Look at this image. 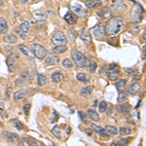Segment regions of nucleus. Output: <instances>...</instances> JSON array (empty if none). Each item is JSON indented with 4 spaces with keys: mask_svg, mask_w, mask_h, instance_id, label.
<instances>
[{
    "mask_svg": "<svg viewBox=\"0 0 146 146\" xmlns=\"http://www.w3.org/2000/svg\"><path fill=\"white\" fill-rule=\"evenodd\" d=\"M124 20L122 17H113L108 20L105 27V32L108 35H116L118 34L123 27Z\"/></svg>",
    "mask_w": 146,
    "mask_h": 146,
    "instance_id": "nucleus-1",
    "label": "nucleus"
},
{
    "mask_svg": "<svg viewBox=\"0 0 146 146\" xmlns=\"http://www.w3.org/2000/svg\"><path fill=\"white\" fill-rule=\"evenodd\" d=\"M71 56L78 67H84L86 65V56L81 52L77 50H73L71 52Z\"/></svg>",
    "mask_w": 146,
    "mask_h": 146,
    "instance_id": "nucleus-2",
    "label": "nucleus"
},
{
    "mask_svg": "<svg viewBox=\"0 0 146 146\" xmlns=\"http://www.w3.org/2000/svg\"><path fill=\"white\" fill-rule=\"evenodd\" d=\"M52 42L55 46H64L67 43V38L62 31H56L52 37Z\"/></svg>",
    "mask_w": 146,
    "mask_h": 146,
    "instance_id": "nucleus-3",
    "label": "nucleus"
},
{
    "mask_svg": "<svg viewBox=\"0 0 146 146\" xmlns=\"http://www.w3.org/2000/svg\"><path fill=\"white\" fill-rule=\"evenodd\" d=\"M70 7H71V10L73 11V13H75L80 18H85L87 16V14H88L87 9L84 8L78 2H73V3H71Z\"/></svg>",
    "mask_w": 146,
    "mask_h": 146,
    "instance_id": "nucleus-4",
    "label": "nucleus"
},
{
    "mask_svg": "<svg viewBox=\"0 0 146 146\" xmlns=\"http://www.w3.org/2000/svg\"><path fill=\"white\" fill-rule=\"evenodd\" d=\"M106 75L109 80L116 81L119 77V65H117L116 63H113L110 65L106 71Z\"/></svg>",
    "mask_w": 146,
    "mask_h": 146,
    "instance_id": "nucleus-5",
    "label": "nucleus"
},
{
    "mask_svg": "<svg viewBox=\"0 0 146 146\" xmlns=\"http://www.w3.org/2000/svg\"><path fill=\"white\" fill-rule=\"evenodd\" d=\"M32 51L34 53V56L39 60H43L47 56V50L39 44H32Z\"/></svg>",
    "mask_w": 146,
    "mask_h": 146,
    "instance_id": "nucleus-6",
    "label": "nucleus"
},
{
    "mask_svg": "<svg viewBox=\"0 0 146 146\" xmlns=\"http://www.w3.org/2000/svg\"><path fill=\"white\" fill-rule=\"evenodd\" d=\"M18 58H19V56L15 53L11 54V55L7 58V65H8L9 71L10 72H14L16 70V68H17Z\"/></svg>",
    "mask_w": 146,
    "mask_h": 146,
    "instance_id": "nucleus-7",
    "label": "nucleus"
},
{
    "mask_svg": "<svg viewBox=\"0 0 146 146\" xmlns=\"http://www.w3.org/2000/svg\"><path fill=\"white\" fill-rule=\"evenodd\" d=\"M142 15H143V9L140 4L135 3V7L133 8V17L135 23H140L142 21Z\"/></svg>",
    "mask_w": 146,
    "mask_h": 146,
    "instance_id": "nucleus-8",
    "label": "nucleus"
},
{
    "mask_svg": "<svg viewBox=\"0 0 146 146\" xmlns=\"http://www.w3.org/2000/svg\"><path fill=\"white\" fill-rule=\"evenodd\" d=\"M105 27L103 25H98L93 29V34L96 39H102L105 36Z\"/></svg>",
    "mask_w": 146,
    "mask_h": 146,
    "instance_id": "nucleus-9",
    "label": "nucleus"
},
{
    "mask_svg": "<svg viewBox=\"0 0 146 146\" xmlns=\"http://www.w3.org/2000/svg\"><path fill=\"white\" fill-rule=\"evenodd\" d=\"M112 9L117 12H124L127 9L123 0H115L112 3Z\"/></svg>",
    "mask_w": 146,
    "mask_h": 146,
    "instance_id": "nucleus-10",
    "label": "nucleus"
},
{
    "mask_svg": "<svg viewBox=\"0 0 146 146\" xmlns=\"http://www.w3.org/2000/svg\"><path fill=\"white\" fill-rule=\"evenodd\" d=\"M18 49H19V51L22 52L23 55H25L27 56H28L29 58H33L34 56H34L33 51L30 50V49L28 48V47H27V46H25V45H20V46H18Z\"/></svg>",
    "mask_w": 146,
    "mask_h": 146,
    "instance_id": "nucleus-11",
    "label": "nucleus"
},
{
    "mask_svg": "<svg viewBox=\"0 0 146 146\" xmlns=\"http://www.w3.org/2000/svg\"><path fill=\"white\" fill-rule=\"evenodd\" d=\"M92 129H93L94 131H96V133H98L100 136H102V137L107 138L108 136H109V135H108V133H106V131H105L104 129L101 128V127H100V126H96V125L93 124V125H92Z\"/></svg>",
    "mask_w": 146,
    "mask_h": 146,
    "instance_id": "nucleus-12",
    "label": "nucleus"
},
{
    "mask_svg": "<svg viewBox=\"0 0 146 146\" xmlns=\"http://www.w3.org/2000/svg\"><path fill=\"white\" fill-rule=\"evenodd\" d=\"M27 95H28V91H27V90H21V91H18L17 93L14 94V100H15V101L22 100H23V98H25Z\"/></svg>",
    "mask_w": 146,
    "mask_h": 146,
    "instance_id": "nucleus-13",
    "label": "nucleus"
},
{
    "mask_svg": "<svg viewBox=\"0 0 146 146\" xmlns=\"http://www.w3.org/2000/svg\"><path fill=\"white\" fill-rule=\"evenodd\" d=\"M64 20L66 21V23H69V25H75V23H77V20H78V18H77V16L75 15V14L67 13L66 15L64 16Z\"/></svg>",
    "mask_w": 146,
    "mask_h": 146,
    "instance_id": "nucleus-14",
    "label": "nucleus"
},
{
    "mask_svg": "<svg viewBox=\"0 0 146 146\" xmlns=\"http://www.w3.org/2000/svg\"><path fill=\"white\" fill-rule=\"evenodd\" d=\"M81 39H82V41H83L85 44H87V45H88V44H91L92 37H91L90 32H89L88 29H84L83 31H82V33H81Z\"/></svg>",
    "mask_w": 146,
    "mask_h": 146,
    "instance_id": "nucleus-15",
    "label": "nucleus"
},
{
    "mask_svg": "<svg viewBox=\"0 0 146 146\" xmlns=\"http://www.w3.org/2000/svg\"><path fill=\"white\" fill-rule=\"evenodd\" d=\"M140 90V84L138 82L135 81L133 83H131V85L129 86V94L131 95H136V94L139 92Z\"/></svg>",
    "mask_w": 146,
    "mask_h": 146,
    "instance_id": "nucleus-16",
    "label": "nucleus"
},
{
    "mask_svg": "<svg viewBox=\"0 0 146 146\" xmlns=\"http://www.w3.org/2000/svg\"><path fill=\"white\" fill-rule=\"evenodd\" d=\"M46 63L48 65H55V64H58L60 60L55 55H49V56H46Z\"/></svg>",
    "mask_w": 146,
    "mask_h": 146,
    "instance_id": "nucleus-17",
    "label": "nucleus"
},
{
    "mask_svg": "<svg viewBox=\"0 0 146 146\" xmlns=\"http://www.w3.org/2000/svg\"><path fill=\"white\" fill-rule=\"evenodd\" d=\"M116 109L120 114H127V113H129V110H131V105H129V103H124V104H122V105H118V106L116 107Z\"/></svg>",
    "mask_w": 146,
    "mask_h": 146,
    "instance_id": "nucleus-18",
    "label": "nucleus"
},
{
    "mask_svg": "<svg viewBox=\"0 0 146 146\" xmlns=\"http://www.w3.org/2000/svg\"><path fill=\"white\" fill-rule=\"evenodd\" d=\"M51 78H52V81L53 82H55V83H58V82H62V80L64 79V76H63V74L62 72L56 71L51 75Z\"/></svg>",
    "mask_w": 146,
    "mask_h": 146,
    "instance_id": "nucleus-19",
    "label": "nucleus"
},
{
    "mask_svg": "<svg viewBox=\"0 0 146 146\" xmlns=\"http://www.w3.org/2000/svg\"><path fill=\"white\" fill-rule=\"evenodd\" d=\"M8 29H9V27H8L7 21L3 18H0V33L5 34V33H7Z\"/></svg>",
    "mask_w": 146,
    "mask_h": 146,
    "instance_id": "nucleus-20",
    "label": "nucleus"
},
{
    "mask_svg": "<svg viewBox=\"0 0 146 146\" xmlns=\"http://www.w3.org/2000/svg\"><path fill=\"white\" fill-rule=\"evenodd\" d=\"M87 116L93 120V121H96V122L100 120V115H98V112L94 109H88V111H87Z\"/></svg>",
    "mask_w": 146,
    "mask_h": 146,
    "instance_id": "nucleus-21",
    "label": "nucleus"
},
{
    "mask_svg": "<svg viewBox=\"0 0 146 146\" xmlns=\"http://www.w3.org/2000/svg\"><path fill=\"white\" fill-rule=\"evenodd\" d=\"M86 5H87V7H89V8L95 9L101 5V2L100 0H87Z\"/></svg>",
    "mask_w": 146,
    "mask_h": 146,
    "instance_id": "nucleus-22",
    "label": "nucleus"
},
{
    "mask_svg": "<svg viewBox=\"0 0 146 146\" xmlns=\"http://www.w3.org/2000/svg\"><path fill=\"white\" fill-rule=\"evenodd\" d=\"M28 79H29L28 75L23 74L22 76H21V78L17 79V81H16V85H17V86H23V85L27 84V82L28 81Z\"/></svg>",
    "mask_w": 146,
    "mask_h": 146,
    "instance_id": "nucleus-23",
    "label": "nucleus"
},
{
    "mask_svg": "<svg viewBox=\"0 0 146 146\" xmlns=\"http://www.w3.org/2000/svg\"><path fill=\"white\" fill-rule=\"evenodd\" d=\"M33 17L36 19L37 21H45L47 19V14L44 13V12L35 11L33 13Z\"/></svg>",
    "mask_w": 146,
    "mask_h": 146,
    "instance_id": "nucleus-24",
    "label": "nucleus"
},
{
    "mask_svg": "<svg viewBox=\"0 0 146 146\" xmlns=\"http://www.w3.org/2000/svg\"><path fill=\"white\" fill-rule=\"evenodd\" d=\"M104 129L106 131V133L109 135H116L117 133H118V129L115 128L114 126H110V125H108V126L105 127Z\"/></svg>",
    "mask_w": 146,
    "mask_h": 146,
    "instance_id": "nucleus-25",
    "label": "nucleus"
},
{
    "mask_svg": "<svg viewBox=\"0 0 146 146\" xmlns=\"http://www.w3.org/2000/svg\"><path fill=\"white\" fill-rule=\"evenodd\" d=\"M4 41L7 42V43L13 44V43H16V42L18 41V37L15 36L14 34H8L4 37Z\"/></svg>",
    "mask_w": 146,
    "mask_h": 146,
    "instance_id": "nucleus-26",
    "label": "nucleus"
},
{
    "mask_svg": "<svg viewBox=\"0 0 146 146\" xmlns=\"http://www.w3.org/2000/svg\"><path fill=\"white\" fill-rule=\"evenodd\" d=\"M126 83H127V81H126L125 79H123V80H120V81H118L116 84H115V86H116V88H117V90H118L119 93H120V92L125 91V87H126Z\"/></svg>",
    "mask_w": 146,
    "mask_h": 146,
    "instance_id": "nucleus-27",
    "label": "nucleus"
},
{
    "mask_svg": "<svg viewBox=\"0 0 146 146\" xmlns=\"http://www.w3.org/2000/svg\"><path fill=\"white\" fill-rule=\"evenodd\" d=\"M93 93V87L92 86H86L84 88H82L81 90V95L84 96H88Z\"/></svg>",
    "mask_w": 146,
    "mask_h": 146,
    "instance_id": "nucleus-28",
    "label": "nucleus"
},
{
    "mask_svg": "<svg viewBox=\"0 0 146 146\" xmlns=\"http://www.w3.org/2000/svg\"><path fill=\"white\" fill-rule=\"evenodd\" d=\"M76 78L78 81L84 82V83H86V82H88L89 80H90V77L87 74H85V73H78V74L76 75Z\"/></svg>",
    "mask_w": 146,
    "mask_h": 146,
    "instance_id": "nucleus-29",
    "label": "nucleus"
},
{
    "mask_svg": "<svg viewBox=\"0 0 146 146\" xmlns=\"http://www.w3.org/2000/svg\"><path fill=\"white\" fill-rule=\"evenodd\" d=\"M67 47L66 46H55V48L53 49V52L55 54H62L64 52H66Z\"/></svg>",
    "mask_w": 146,
    "mask_h": 146,
    "instance_id": "nucleus-30",
    "label": "nucleus"
},
{
    "mask_svg": "<svg viewBox=\"0 0 146 146\" xmlns=\"http://www.w3.org/2000/svg\"><path fill=\"white\" fill-rule=\"evenodd\" d=\"M7 140L10 141L12 143H17L19 141V135H16V133H8V137H7Z\"/></svg>",
    "mask_w": 146,
    "mask_h": 146,
    "instance_id": "nucleus-31",
    "label": "nucleus"
},
{
    "mask_svg": "<svg viewBox=\"0 0 146 146\" xmlns=\"http://www.w3.org/2000/svg\"><path fill=\"white\" fill-rule=\"evenodd\" d=\"M37 83H38L39 86H45L47 83V79L44 75L42 74H38L37 75Z\"/></svg>",
    "mask_w": 146,
    "mask_h": 146,
    "instance_id": "nucleus-32",
    "label": "nucleus"
},
{
    "mask_svg": "<svg viewBox=\"0 0 146 146\" xmlns=\"http://www.w3.org/2000/svg\"><path fill=\"white\" fill-rule=\"evenodd\" d=\"M107 102L106 101H104V100H102V101H100V104H98V110H100V113H103V112H105L107 110Z\"/></svg>",
    "mask_w": 146,
    "mask_h": 146,
    "instance_id": "nucleus-33",
    "label": "nucleus"
},
{
    "mask_svg": "<svg viewBox=\"0 0 146 146\" xmlns=\"http://www.w3.org/2000/svg\"><path fill=\"white\" fill-rule=\"evenodd\" d=\"M62 66L65 67V68H72L73 67V63L70 60H68V58H64V60H62Z\"/></svg>",
    "mask_w": 146,
    "mask_h": 146,
    "instance_id": "nucleus-34",
    "label": "nucleus"
},
{
    "mask_svg": "<svg viewBox=\"0 0 146 146\" xmlns=\"http://www.w3.org/2000/svg\"><path fill=\"white\" fill-rule=\"evenodd\" d=\"M127 95H128V93H127V92H124V91L120 92L119 96H118V102H123V101L126 100Z\"/></svg>",
    "mask_w": 146,
    "mask_h": 146,
    "instance_id": "nucleus-35",
    "label": "nucleus"
},
{
    "mask_svg": "<svg viewBox=\"0 0 146 146\" xmlns=\"http://www.w3.org/2000/svg\"><path fill=\"white\" fill-rule=\"evenodd\" d=\"M52 133H53V135L56 136V137L58 138H60L62 137V133H60V129H58V127H54L53 129H52Z\"/></svg>",
    "mask_w": 146,
    "mask_h": 146,
    "instance_id": "nucleus-36",
    "label": "nucleus"
},
{
    "mask_svg": "<svg viewBox=\"0 0 146 146\" xmlns=\"http://www.w3.org/2000/svg\"><path fill=\"white\" fill-rule=\"evenodd\" d=\"M119 133H121L122 135H129L131 133V129L129 128H125V127H122V128L119 129Z\"/></svg>",
    "mask_w": 146,
    "mask_h": 146,
    "instance_id": "nucleus-37",
    "label": "nucleus"
},
{
    "mask_svg": "<svg viewBox=\"0 0 146 146\" xmlns=\"http://www.w3.org/2000/svg\"><path fill=\"white\" fill-rule=\"evenodd\" d=\"M15 33H17L19 36H20V38L22 39H25L27 38V33L25 32H23L21 28H16L15 29Z\"/></svg>",
    "mask_w": 146,
    "mask_h": 146,
    "instance_id": "nucleus-38",
    "label": "nucleus"
},
{
    "mask_svg": "<svg viewBox=\"0 0 146 146\" xmlns=\"http://www.w3.org/2000/svg\"><path fill=\"white\" fill-rule=\"evenodd\" d=\"M21 29H22L23 32L27 33V32L29 31V23L27 22H23L22 25H21Z\"/></svg>",
    "mask_w": 146,
    "mask_h": 146,
    "instance_id": "nucleus-39",
    "label": "nucleus"
},
{
    "mask_svg": "<svg viewBox=\"0 0 146 146\" xmlns=\"http://www.w3.org/2000/svg\"><path fill=\"white\" fill-rule=\"evenodd\" d=\"M102 17L104 19H108L111 17V11L109 10V9L107 8H104L102 10Z\"/></svg>",
    "mask_w": 146,
    "mask_h": 146,
    "instance_id": "nucleus-40",
    "label": "nucleus"
},
{
    "mask_svg": "<svg viewBox=\"0 0 146 146\" xmlns=\"http://www.w3.org/2000/svg\"><path fill=\"white\" fill-rule=\"evenodd\" d=\"M96 67H98V64L95 62H89V70H90V72H95L96 70Z\"/></svg>",
    "mask_w": 146,
    "mask_h": 146,
    "instance_id": "nucleus-41",
    "label": "nucleus"
},
{
    "mask_svg": "<svg viewBox=\"0 0 146 146\" xmlns=\"http://www.w3.org/2000/svg\"><path fill=\"white\" fill-rule=\"evenodd\" d=\"M68 36H69L70 40H72V41H74L75 38H76V36H77V32L75 31L74 29L69 30V31H68Z\"/></svg>",
    "mask_w": 146,
    "mask_h": 146,
    "instance_id": "nucleus-42",
    "label": "nucleus"
},
{
    "mask_svg": "<svg viewBox=\"0 0 146 146\" xmlns=\"http://www.w3.org/2000/svg\"><path fill=\"white\" fill-rule=\"evenodd\" d=\"M13 123H14V126H15V128H16V129H18L19 131H22V129H23V124L21 123L20 121H14Z\"/></svg>",
    "mask_w": 146,
    "mask_h": 146,
    "instance_id": "nucleus-43",
    "label": "nucleus"
},
{
    "mask_svg": "<svg viewBox=\"0 0 146 146\" xmlns=\"http://www.w3.org/2000/svg\"><path fill=\"white\" fill-rule=\"evenodd\" d=\"M30 108H31V105H30L29 103H27V104L23 105V112H25V115H28V114H29Z\"/></svg>",
    "mask_w": 146,
    "mask_h": 146,
    "instance_id": "nucleus-44",
    "label": "nucleus"
},
{
    "mask_svg": "<svg viewBox=\"0 0 146 146\" xmlns=\"http://www.w3.org/2000/svg\"><path fill=\"white\" fill-rule=\"evenodd\" d=\"M5 114V106H4V102L0 100V115H3Z\"/></svg>",
    "mask_w": 146,
    "mask_h": 146,
    "instance_id": "nucleus-45",
    "label": "nucleus"
},
{
    "mask_svg": "<svg viewBox=\"0 0 146 146\" xmlns=\"http://www.w3.org/2000/svg\"><path fill=\"white\" fill-rule=\"evenodd\" d=\"M78 114H79V117H80V118L82 119V121H83L84 123H86V120H85V118L87 117V114H85V113H83L82 111H80V112L78 113Z\"/></svg>",
    "mask_w": 146,
    "mask_h": 146,
    "instance_id": "nucleus-46",
    "label": "nucleus"
},
{
    "mask_svg": "<svg viewBox=\"0 0 146 146\" xmlns=\"http://www.w3.org/2000/svg\"><path fill=\"white\" fill-rule=\"evenodd\" d=\"M11 91H12V88H11V87H8V88H7V90H6V98H10Z\"/></svg>",
    "mask_w": 146,
    "mask_h": 146,
    "instance_id": "nucleus-47",
    "label": "nucleus"
},
{
    "mask_svg": "<svg viewBox=\"0 0 146 146\" xmlns=\"http://www.w3.org/2000/svg\"><path fill=\"white\" fill-rule=\"evenodd\" d=\"M21 2H22L23 4H25V3H27V2L28 1V0H20Z\"/></svg>",
    "mask_w": 146,
    "mask_h": 146,
    "instance_id": "nucleus-48",
    "label": "nucleus"
},
{
    "mask_svg": "<svg viewBox=\"0 0 146 146\" xmlns=\"http://www.w3.org/2000/svg\"><path fill=\"white\" fill-rule=\"evenodd\" d=\"M86 133H88L89 135H92V131H88V129H87V131H86Z\"/></svg>",
    "mask_w": 146,
    "mask_h": 146,
    "instance_id": "nucleus-49",
    "label": "nucleus"
},
{
    "mask_svg": "<svg viewBox=\"0 0 146 146\" xmlns=\"http://www.w3.org/2000/svg\"><path fill=\"white\" fill-rule=\"evenodd\" d=\"M111 112H112V105H111V107L109 108V111H108V114H110Z\"/></svg>",
    "mask_w": 146,
    "mask_h": 146,
    "instance_id": "nucleus-50",
    "label": "nucleus"
},
{
    "mask_svg": "<svg viewBox=\"0 0 146 146\" xmlns=\"http://www.w3.org/2000/svg\"><path fill=\"white\" fill-rule=\"evenodd\" d=\"M2 5V0H0V6Z\"/></svg>",
    "mask_w": 146,
    "mask_h": 146,
    "instance_id": "nucleus-51",
    "label": "nucleus"
},
{
    "mask_svg": "<svg viewBox=\"0 0 146 146\" xmlns=\"http://www.w3.org/2000/svg\"><path fill=\"white\" fill-rule=\"evenodd\" d=\"M33 1H38V0H33Z\"/></svg>",
    "mask_w": 146,
    "mask_h": 146,
    "instance_id": "nucleus-52",
    "label": "nucleus"
}]
</instances>
